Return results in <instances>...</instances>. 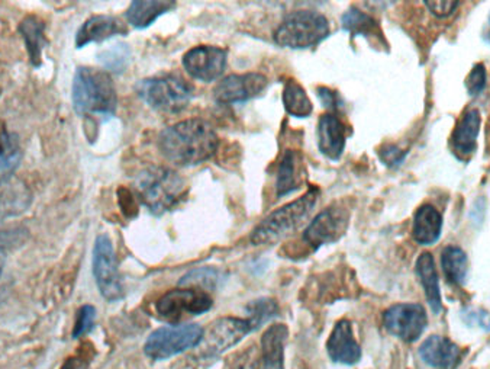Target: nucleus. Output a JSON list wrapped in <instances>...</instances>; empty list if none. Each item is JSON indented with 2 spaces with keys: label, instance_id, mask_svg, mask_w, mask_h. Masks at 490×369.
<instances>
[{
  "label": "nucleus",
  "instance_id": "f257e3e1",
  "mask_svg": "<svg viewBox=\"0 0 490 369\" xmlns=\"http://www.w3.org/2000/svg\"><path fill=\"white\" fill-rule=\"evenodd\" d=\"M220 138L202 118H189L167 127L158 136L161 155L180 167L198 166L215 156Z\"/></svg>",
  "mask_w": 490,
  "mask_h": 369
},
{
  "label": "nucleus",
  "instance_id": "f03ea898",
  "mask_svg": "<svg viewBox=\"0 0 490 369\" xmlns=\"http://www.w3.org/2000/svg\"><path fill=\"white\" fill-rule=\"evenodd\" d=\"M139 203L160 215L174 210L187 196V184L182 175L167 167H150L139 174L136 181Z\"/></svg>",
  "mask_w": 490,
  "mask_h": 369
},
{
  "label": "nucleus",
  "instance_id": "7ed1b4c3",
  "mask_svg": "<svg viewBox=\"0 0 490 369\" xmlns=\"http://www.w3.org/2000/svg\"><path fill=\"white\" fill-rule=\"evenodd\" d=\"M73 108L77 114L112 117L117 111L115 83L108 71L79 67L73 80Z\"/></svg>",
  "mask_w": 490,
  "mask_h": 369
},
{
  "label": "nucleus",
  "instance_id": "20e7f679",
  "mask_svg": "<svg viewBox=\"0 0 490 369\" xmlns=\"http://www.w3.org/2000/svg\"><path fill=\"white\" fill-rule=\"evenodd\" d=\"M319 200V189L312 186L305 195L286 203L264 218L250 236L256 246L275 244L285 241L309 220Z\"/></svg>",
  "mask_w": 490,
  "mask_h": 369
},
{
  "label": "nucleus",
  "instance_id": "39448f33",
  "mask_svg": "<svg viewBox=\"0 0 490 369\" xmlns=\"http://www.w3.org/2000/svg\"><path fill=\"white\" fill-rule=\"evenodd\" d=\"M136 90L151 109L160 114H180L193 98V88L177 74L143 79L137 83Z\"/></svg>",
  "mask_w": 490,
  "mask_h": 369
},
{
  "label": "nucleus",
  "instance_id": "423d86ee",
  "mask_svg": "<svg viewBox=\"0 0 490 369\" xmlns=\"http://www.w3.org/2000/svg\"><path fill=\"white\" fill-rule=\"evenodd\" d=\"M330 23L319 12L295 11L283 18L280 25L276 28V44L285 49L307 50L328 38Z\"/></svg>",
  "mask_w": 490,
  "mask_h": 369
},
{
  "label": "nucleus",
  "instance_id": "0eeeda50",
  "mask_svg": "<svg viewBox=\"0 0 490 369\" xmlns=\"http://www.w3.org/2000/svg\"><path fill=\"white\" fill-rule=\"evenodd\" d=\"M203 327L194 323L165 326L151 333L146 339L144 352L155 361L172 358L174 355L198 346L203 339Z\"/></svg>",
  "mask_w": 490,
  "mask_h": 369
},
{
  "label": "nucleus",
  "instance_id": "6e6552de",
  "mask_svg": "<svg viewBox=\"0 0 490 369\" xmlns=\"http://www.w3.org/2000/svg\"><path fill=\"white\" fill-rule=\"evenodd\" d=\"M350 210L343 203H331L314 217L305 229L302 241L311 251H318L325 244L340 241L350 224Z\"/></svg>",
  "mask_w": 490,
  "mask_h": 369
},
{
  "label": "nucleus",
  "instance_id": "1a4fd4ad",
  "mask_svg": "<svg viewBox=\"0 0 490 369\" xmlns=\"http://www.w3.org/2000/svg\"><path fill=\"white\" fill-rule=\"evenodd\" d=\"M93 275L103 298L118 301L124 298V285L118 270L117 255L109 236L100 234L93 248Z\"/></svg>",
  "mask_w": 490,
  "mask_h": 369
},
{
  "label": "nucleus",
  "instance_id": "9d476101",
  "mask_svg": "<svg viewBox=\"0 0 490 369\" xmlns=\"http://www.w3.org/2000/svg\"><path fill=\"white\" fill-rule=\"evenodd\" d=\"M213 301L208 292L203 289H176L167 292L158 299L155 310L161 317L176 323L184 316H199L211 310Z\"/></svg>",
  "mask_w": 490,
  "mask_h": 369
},
{
  "label": "nucleus",
  "instance_id": "9b49d317",
  "mask_svg": "<svg viewBox=\"0 0 490 369\" xmlns=\"http://www.w3.org/2000/svg\"><path fill=\"white\" fill-rule=\"evenodd\" d=\"M383 325L393 336L406 344H412L417 342L427 329L429 317L424 307L419 304H395L384 311Z\"/></svg>",
  "mask_w": 490,
  "mask_h": 369
},
{
  "label": "nucleus",
  "instance_id": "f8f14e48",
  "mask_svg": "<svg viewBox=\"0 0 490 369\" xmlns=\"http://www.w3.org/2000/svg\"><path fill=\"white\" fill-rule=\"evenodd\" d=\"M227 50L215 45H198L184 56L186 73L203 83L218 80L227 69Z\"/></svg>",
  "mask_w": 490,
  "mask_h": 369
},
{
  "label": "nucleus",
  "instance_id": "ddd939ff",
  "mask_svg": "<svg viewBox=\"0 0 490 369\" xmlns=\"http://www.w3.org/2000/svg\"><path fill=\"white\" fill-rule=\"evenodd\" d=\"M268 86L264 74H231L213 89V98L222 105L242 104L263 95Z\"/></svg>",
  "mask_w": 490,
  "mask_h": 369
},
{
  "label": "nucleus",
  "instance_id": "4468645a",
  "mask_svg": "<svg viewBox=\"0 0 490 369\" xmlns=\"http://www.w3.org/2000/svg\"><path fill=\"white\" fill-rule=\"evenodd\" d=\"M251 332L253 330L250 327L249 321L244 318L223 317L209 326L199 345H203V354L216 356L228 351Z\"/></svg>",
  "mask_w": 490,
  "mask_h": 369
},
{
  "label": "nucleus",
  "instance_id": "2eb2a0df",
  "mask_svg": "<svg viewBox=\"0 0 490 369\" xmlns=\"http://www.w3.org/2000/svg\"><path fill=\"white\" fill-rule=\"evenodd\" d=\"M482 115L477 108H466L450 137L451 150L458 159H470L477 148Z\"/></svg>",
  "mask_w": 490,
  "mask_h": 369
},
{
  "label": "nucleus",
  "instance_id": "dca6fc26",
  "mask_svg": "<svg viewBox=\"0 0 490 369\" xmlns=\"http://www.w3.org/2000/svg\"><path fill=\"white\" fill-rule=\"evenodd\" d=\"M318 148L322 156L326 159L338 160L344 153L345 143H347V128L341 121L338 115L334 112H325L319 117L318 129Z\"/></svg>",
  "mask_w": 490,
  "mask_h": 369
},
{
  "label": "nucleus",
  "instance_id": "f3484780",
  "mask_svg": "<svg viewBox=\"0 0 490 369\" xmlns=\"http://www.w3.org/2000/svg\"><path fill=\"white\" fill-rule=\"evenodd\" d=\"M326 351L334 362L343 365H354L360 361L362 347L355 340L350 321H338L331 332L330 339L326 342Z\"/></svg>",
  "mask_w": 490,
  "mask_h": 369
},
{
  "label": "nucleus",
  "instance_id": "a211bd4d",
  "mask_svg": "<svg viewBox=\"0 0 490 369\" xmlns=\"http://www.w3.org/2000/svg\"><path fill=\"white\" fill-rule=\"evenodd\" d=\"M128 28L121 19L109 15H95L89 18L80 30L77 31L76 47L83 49L85 45L92 43H102L117 35H127Z\"/></svg>",
  "mask_w": 490,
  "mask_h": 369
},
{
  "label": "nucleus",
  "instance_id": "6ab92c4d",
  "mask_svg": "<svg viewBox=\"0 0 490 369\" xmlns=\"http://www.w3.org/2000/svg\"><path fill=\"white\" fill-rule=\"evenodd\" d=\"M305 157L299 150L289 148L278 163L276 194L278 198L297 193L305 181Z\"/></svg>",
  "mask_w": 490,
  "mask_h": 369
},
{
  "label": "nucleus",
  "instance_id": "aec40b11",
  "mask_svg": "<svg viewBox=\"0 0 490 369\" xmlns=\"http://www.w3.org/2000/svg\"><path fill=\"white\" fill-rule=\"evenodd\" d=\"M419 356L425 364L438 369H451L460 362L461 351L448 337L434 335L425 339L419 347Z\"/></svg>",
  "mask_w": 490,
  "mask_h": 369
},
{
  "label": "nucleus",
  "instance_id": "412c9836",
  "mask_svg": "<svg viewBox=\"0 0 490 369\" xmlns=\"http://www.w3.org/2000/svg\"><path fill=\"white\" fill-rule=\"evenodd\" d=\"M443 215L431 203H424L415 211L412 237L421 246L437 243L443 233Z\"/></svg>",
  "mask_w": 490,
  "mask_h": 369
},
{
  "label": "nucleus",
  "instance_id": "4be33fe9",
  "mask_svg": "<svg viewBox=\"0 0 490 369\" xmlns=\"http://www.w3.org/2000/svg\"><path fill=\"white\" fill-rule=\"evenodd\" d=\"M176 8L173 0H136L125 12V18L136 30H146L153 25L160 16Z\"/></svg>",
  "mask_w": 490,
  "mask_h": 369
},
{
  "label": "nucleus",
  "instance_id": "5701e85b",
  "mask_svg": "<svg viewBox=\"0 0 490 369\" xmlns=\"http://www.w3.org/2000/svg\"><path fill=\"white\" fill-rule=\"evenodd\" d=\"M289 329L282 323L271 325L261 337V356L264 369H283L285 366V344Z\"/></svg>",
  "mask_w": 490,
  "mask_h": 369
},
{
  "label": "nucleus",
  "instance_id": "b1692460",
  "mask_svg": "<svg viewBox=\"0 0 490 369\" xmlns=\"http://www.w3.org/2000/svg\"><path fill=\"white\" fill-rule=\"evenodd\" d=\"M418 279L421 281L425 297L434 313L443 311V299H441V289H439L438 272H437L436 260L429 251H425L417 259Z\"/></svg>",
  "mask_w": 490,
  "mask_h": 369
},
{
  "label": "nucleus",
  "instance_id": "393cba45",
  "mask_svg": "<svg viewBox=\"0 0 490 369\" xmlns=\"http://www.w3.org/2000/svg\"><path fill=\"white\" fill-rule=\"evenodd\" d=\"M341 25L343 30L353 35L367 38V40L381 41L382 44L386 43L382 33L381 25L377 24L376 19L367 15L359 8L348 9L344 15L341 16Z\"/></svg>",
  "mask_w": 490,
  "mask_h": 369
},
{
  "label": "nucleus",
  "instance_id": "a878e982",
  "mask_svg": "<svg viewBox=\"0 0 490 369\" xmlns=\"http://www.w3.org/2000/svg\"><path fill=\"white\" fill-rule=\"evenodd\" d=\"M441 268L447 281L456 287L466 284L468 273V258L458 246H447L441 251Z\"/></svg>",
  "mask_w": 490,
  "mask_h": 369
},
{
  "label": "nucleus",
  "instance_id": "bb28decb",
  "mask_svg": "<svg viewBox=\"0 0 490 369\" xmlns=\"http://www.w3.org/2000/svg\"><path fill=\"white\" fill-rule=\"evenodd\" d=\"M282 99L286 112L295 118H307L314 111V105L307 97L306 90L295 79H287L285 81Z\"/></svg>",
  "mask_w": 490,
  "mask_h": 369
},
{
  "label": "nucleus",
  "instance_id": "cd10ccee",
  "mask_svg": "<svg viewBox=\"0 0 490 369\" xmlns=\"http://www.w3.org/2000/svg\"><path fill=\"white\" fill-rule=\"evenodd\" d=\"M44 23H41L37 18L30 16L24 19L19 25V33L25 40L26 49L30 54L31 63L35 67H40L42 63V50H44L47 40H45Z\"/></svg>",
  "mask_w": 490,
  "mask_h": 369
},
{
  "label": "nucleus",
  "instance_id": "c85d7f7f",
  "mask_svg": "<svg viewBox=\"0 0 490 369\" xmlns=\"http://www.w3.org/2000/svg\"><path fill=\"white\" fill-rule=\"evenodd\" d=\"M19 162L21 152L15 134H11L5 127H0V184L11 179Z\"/></svg>",
  "mask_w": 490,
  "mask_h": 369
},
{
  "label": "nucleus",
  "instance_id": "c756f323",
  "mask_svg": "<svg viewBox=\"0 0 490 369\" xmlns=\"http://www.w3.org/2000/svg\"><path fill=\"white\" fill-rule=\"evenodd\" d=\"M9 181L0 184V213L5 215L19 214L30 203V194L19 184H8Z\"/></svg>",
  "mask_w": 490,
  "mask_h": 369
},
{
  "label": "nucleus",
  "instance_id": "7c9ffc66",
  "mask_svg": "<svg viewBox=\"0 0 490 369\" xmlns=\"http://www.w3.org/2000/svg\"><path fill=\"white\" fill-rule=\"evenodd\" d=\"M247 316L245 320L249 321L251 330L260 329L264 323L278 316V304L273 298L254 299L247 306Z\"/></svg>",
  "mask_w": 490,
  "mask_h": 369
},
{
  "label": "nucleus",
  "instance_id": "2f4dec72",
  "mask_svg": "<svg viewBox=\"0 0 490 369\" xmlns=\"http://www.w3.org/2000/svg\"><path fill=\"white\" fill-rule=\"evenodd\" d=\"M129 56H131V49L124 43H118L112 45L109 49L100 52L99 60L103 66L107 67L108 71L112 73H122L127 71L129 63Z\"/></svg>",
  "mask_w": 490,
  "mask_h": 369
},
{
  "label": "nucleus",
  "instance_id": "473e14b6",
  "mask_svg": "<svg viewBox=\"0 0 490 369\" xmlns=\"http://www.w3.org/2000/svg\"><path fill=\"white\" fill-rule=\"evenodd\" d=\"M216 278L218 273L215 270L211 268H201V270H194L192 272L186 273L184 279L180 281V285H187L192 289H213L216 284Z\"/></svg>",
  "mask_w": 490,
  "mask_h": 369
},
{
  "label": "nucleus",
  "instance_id": "72a5a7b5",
  "mask_svg": "<svg viewBox=\"0 0 490 369\" xmlns=\"http://www.w3.org/2000/svg\"><path fill=\"white\" fill-rule=\"evenodd\" d=\"M486 67L483 63H476L472 71H468L465 80L467 93L472 98L479 97L486 86Z\"/></svg>",
  "mask_w": 490,
  "mask_h": 369
},
{
  "label": "nucleus",
  "instance_id": "f704fd0d",
  "mask_svg": "<svg viewBox=\"0 0 490 369\" xmlns=\"http://www.w3.org/2000/svg\"><path fill=\"white\" fill-rule=\"evenodd\" d=\"M460 316L461 320L467 327L490 332V314L487 311L470 307V308H463Z\"/></svg>",
  "mask_w": 490,
  "mask_h": 369
},
{
  "label": "nucleus",
  "instance_id": "c9c22d12",
  "mask_svg": "<svg viewBox=\"0 0 490 369\" xmlns=\"http://www.w3.org/2000/svg\"><path fill=\"white\" fill-rule=\"evenodd\" d=\"M96 308L93 306H83L77 314L76 326H74L73 337H80L90 332L95 326Z\"/></svg>",
  "mask_w": 490,
  "mask_h": 369
},
{
  "label": "nucleus",
  "instance_id": "e433bc0d",
  "mask_svg": "<svg viewBox=\"0 0 490 369\" xmlns=\"http://www.w3.org/2000/svg\"><path fill=\"white\" fill-rule=\"evenodd\" d=\"M425 6L429 8V11L431 12L432 15L436 16V18L447 19L450 18L454 12L457 11L460 4H458V2H451V0H437V2L427 0V2H425Z\"/></svg>",
  "mask_w": 490,
  "mask_h": 369
},
{
  "label": "nucleus",
  "instance_id": "4c0bfd02",
  "mask_svg": "<svg viewBox=\"0 0 490 369\" xmlns=\"http://www.w3.org/2000/svg\"><path fill=\"white\" fill-rule=\"evenodd\" d=\"M408 150H402L398 146H383L379 152L382 162L388 167H398L402 165L405 160Z\"/></svg>",
  "mask_w": 490,
  "mask_h": 369
},
{
  "label": "nucleus",
  "instance_id": "58836bf2",
  "mask_svg": "<svg viewBox=\"0 0 490 369\" xmlns=\"http://www.w3.org/2000/svg\"><path fill=\"white\" fill-rule=\"evenodd\" d=\"M316 95H318L321 104L330 109V111H340L343 107V100H341L340 93L337 90H334L331 88H325V86H319L316 89Z\"/></svg>",
  "mask_w": 490,
  "mask_h": 369
},
{
  "label": "nucleus",
  "instance_id": "ea45409f",
  "mask_svg": "<svg viewBox=\"0 0 490 369\" xmlns=\"http://www.w3.org/2000/svg\"><path fill=\"white\" fill-rule=\"evenodd\" d=\"M23 241L21 230H0V251L12 248Z\"/></svg>",
  "mask_w": 490,
  "mask_h": 369
},
{
  "label": "nucleus",
  "instance_id": "a19ab883",
  "mask_svg": "<svg viewBox=\"0 0 490 369\" xmlns=\"http://www.w3.org/2000/svg\"><path fill=\"white\" fill-rule=\"evenodd\" d=\"M482 38L490 44V12L489 15H487L486 24L483 26Z\"/></svg>",
  "mask_w": 490,
  "mask_h": 369
},
{
  "label": "nucleus",
  "instance_id": "79ce46f5",
  "mask_svg": "<svg viewBox=\"0 0 490 369\" xmlns=\"http://www.w3.org/2000/svg\"><path fill=\"white\" fill-rule=\"evenodd\" d=\"M81 364L79 362V359L71 358L64 364V366H62L61 369H79V366Z\"/></svg>",
  "mask_w": 490,
  "mask_h": 369
},
{
  "label": "nucleus",
  "instance_id": "37998d69",
  "mask_svg": "<svg viewBox=\"0 0 490 369\" xmlns=\"http://www.w3.org/2000/svg\"><path fill=\"white\" fill-rule=\"evenodd\" d=\"M2 272H4V256L0 255V277H2Z\"/></svg>",
  "mask_w": 490,
  "mask_h": 369
}]
</instances>
